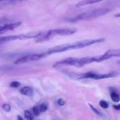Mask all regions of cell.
<instances>
[{"mask_svg":"<svg viewBox=\"0 0 120 120\" xmlns=\"http://www.w3.org/2000/svg\"><path fill=\"white\" fill-rule=\"evenodd\" d=\"M104 41V39L98 38L93 39L83 40V41H77V42H73V43L60 45L49 48L46 51V53L49 55H50L54 53L64 52L69 51V50L82 49V48L90 46L96 44V43H101V42H103Z\"/></svg>","mask_w":120,"mask_h":120,"instance_id":"6da1fadb","label":"cell"},{"mask_svg":"<svg viewBox=\"0 0 120 120\" xmlns=\"http://www.w3.org/2000/svg\"><path fill=\"white\" fill-rule=\"evenodd\" d=\"M94 62H101L100 57L99 56H86L83 57H70L64 59L62 60L58 61L53 64L54 68H57L62 66H71L77 68H82L87 64Z\"/></svg>","mask_w":120,"mask_h":120,"instance_id":"7a4b0ae2","label":"cell"},{"mask_svg":"<svg viewBox=\"0 0 120 120\" xmlns=\"http://www.w3.org/2000/svg\"><path fill=\"white\" fill-rule=\"evenodd\" d=\"M110 9L106 8H100L98 9L88 11L84 12L80 14L73 17L66 19L65 21L70 23H75L81 21H88V20L94 19L100 16H104L110 12Z\"/></svg>","mask_w":120,"mask_h":120,"instance_id":"3957f363","label":"cell"},{"mask_svg":"<svg viewBox=\"0 0 120 120\" xmlns=\"http://www.w3.org/2000/svg\"><path fill=\"white\" fill-rule=\"evenodd\" d=\"M77 30L76 29H68V28H60V29H51L47 32L46 34L40 35L36 38V43H41V42L48 41L52 39L57 35L60 36H68L75 34Z\"/></svg>","mask_w":120,"mask_h":120,"instance_id":"277c9868","label":"cell"},{"mask_svg":"<svg viewBox=\"0 0 120 120\" xmlns=\"http://www.w3.org/2000/svg\"><path fill=\"white\" fill-rule=\"evenodd\" d=\"M118 75V73L117 71H111L107 73H98L94 71H89L84 73L80 75H75L71 77L76 80L82 79H93V80H103L106 79L112 78L116 77Z\"/></svg>","mask_w":120,"mask_h":120,"instance_id":"5b68a950","label":"cell"},{"mask_svg":"<svg viewBox=\"0 0 120 120\" xmlns=\"http://www.w3.org/2000/svg\"><path fill=\"white\" fill-rule=\"evenodd\" d=\"M42 32H34L27 34H18V35H10L7 36H1L0 37V45L5 44L11 41H16V40H25L29 39L32 38H37L38 37L42 35Z\"/></svg>","mask_w":120,"mask_h":120,"instance_id":"8992f818","label":"cell"},{"mask_svg":"<svg viewBox=\"0 0 120 120\" xmlns=\"http://www.w3.org/2000/svg\"><path fill=\"white\" fill-rule=\"evenodd\" d=\"M49 56L46 52L43 53H32L29 54V55H25L22 57L18 58L14 62V63L16 64H23L26 63H29V62H35V61L39 60L44 59L45 57Z\"/></svg>","mask_w":120,"mask_h":120,"instance_id":"52a82bcc","label":"cell"},{"mask_svg":"<svg viewBox=\"0 0 120 120\" xmlns=\"http://www.w3.org/2000/svg\"><path fill=\"white\" fill-rule=\"evenodd\" d=\"M112 57H120V48L119 49H109L104 54L100 55L101 61L107 60Z\"/></svg>","mask_w":120,"mask_h":120,"instance_id":"ba28073f","label":"cell"},{"mask_svg":"<svg viewBox=\"0 0 120 120\" xmlns=\"http://www.w3.org/2000/svg\"><path fill=\"white\" fill-rule=\"evenodd\" d=\"M21 24H22V22L20 21L19 22L5 23L3 25L0 26V35L4 34L9 30H14V29L18 28L20 25H21Z\"/></svg>","mask_w":120,"mask_h":120,"instance_id":"9c48e42d","label":"cell"},{"mask_svg":"<svg viewBox=\"0 0 120 120\" xmlns=\"http://www.w3.org/2000/svg\"><path fill=\"white\" fill-rule=\"evenodd\" d=\"M20 93L26 96H32L34 94V89L29 86H25L21 88L19 90Z\"/></svg>","mask_w":120,"mask_h":120,"instance_id":"30bf717a","label":"cell"},{"mask_svg":"<svg viewBox=\"0 0 120 120\" xmlns=\"http://www.w3.org/2000/svg\"><path fill=\"white\" fill-rule=\"evenodd\" d=\"M100 1H101V0H82V1L77 3V4L76 5V7L77 8H79V7H83V6L96 4L97 2H100Z\"/></svg>","mask_w":120,"mask_h":120,"instance_id":"8fae6325","label":"cell"},{"mask_svg":"<svg viewBox=\"0 0 120 120\" xmlns=\"http://www.w3.org/2000/svg\"><path fill=\"white\" fill-rule=\"evenodd\" d=\"M110 97L111 99L112 100V101L114 103H118L120 101V96L117 91L111 90V93H110Z\"/></svg>","mask_w":120,"mask_h":120,"instance_id":"7c38bea8","label":"cell"},{"mask_svg":"<svg viewBox=\"0 0 120 120\" xmlns=\"http://www.w3.org/2000/svg\"><path fill=\"white\" fill-rule=\"evenodd\" d=\"M24 117L25 119L28 120H32L34 118V115L29 111L25 110L24 111Z\"/></svg>","mask_w":120,"mask_h":120,"instance_id":"4fadbf2b","label":"cell"},{"mask_svg":"<svg viewBox=\"0 0 120 120\" xmlns=\"http://www.w3.org/2000/svg\"><path fill=\"white\" fill-rule=\"evenodd\" d=\"M39 108L40 111H41V112H45L48 110V105H47L46 103H42V104L39 106Z\"/></svg>","mask_w":120,"mask_h":120,"instance_id":"5bb4252c","label":"cell"},{"mask_svg":"<svg viewBox=\"0 0 120 120\" xmlns=\"http://www.w3.org/2000/svg\"><path fill=\"white\" fill-rule=\"evenodd\" d=\"M100 106L104 109H107L109 107V104L107 101L105 100H101L99 102Z\"/></svg>","mask_w":120,"mask_h":120,"instance_id":"9a60e30c","label":"cell"},{"mask_svg":"<svg viewBox=\"0 0 120 120\" xmlns=\"http://www.w3.org/2000/svg\"><path fill=\"white\" fill-rule=\"evenodd\" d=\"M89 105H90V109H91V110H92V111H93V112H94L96 114H97V116H100V117H103V114H102L100 111H98V110H97V109H96V108L93 106V105H91V104H89Z\"/></svg>","mask_w":120,"mask_h":120,"instance_id":"2e32d148","label":"cell"},{"mask_svg":"<svg viewBox=\"0 0 120 120\" xmlns=\"http://www.w3.org/2000/svg\"><path fill=\"white\" fill-rule=\"evenodd\" d=\"M32 112L33 114L35 116H39L40 113H41V111H40L39 108V106H34L32 109Z\"/></svg>","mask_w":120,"mask_h":120,"instance_id":"e0dca14e","label":"cell"},{"mask_svg":"<svg viewBox=\"0 0 120 120\" xmlns=\"http://www.w3.org/2000/svg\"><path fill=\"white\" fill-rule=\"evenodd\" d=\"M21 86V83L18 81H14L9 84V86L12 88H18Z\"/></svg>","mask_w":120,"mask_h":120,"instance_id":"ac0fdd59","label":"cell"},{"mask_svg":"<svg viewBox=\"0 0 120 120\" xmlns=\"http://www.w3.org/2000/svg\"><path fill=\"white\" fill-rule=\"evenodd\" d=\"M2 109L4 111H5L6 112H9L11 111V107L10 105L8 104H4L2 106Z\"/></svg>","mask_w":120,"mask_h":120,"instance_id":"d6986e66","label":"cell"},{"mask_svg":"<svg viewBox=\"0 0 120 120\" xmlns=\"http://www.w3.org/2000/svg\"><path fill=\"white\" fill-rule=\"evenodd\" d=\"M56 103L59 106H63L65 104V101L63 99V98H59L57 101H56Z\"/></svg>","mask_w":120,"mask_h":120,"instance_id":"ffe728a7","label":"cell"},{"mask_svg":"<svg viewBox=\"0 0 120 120\" xmlns=\"http://www.w3.org/2000/svg\"><path fill=\"white\" fill-rule=\"evenodd\" d=\"M113 108L116 110H120V104H118V105H113Z\"/></svg>","mask_w":120,"mask_h":120,"instance_id":"44dd1931","label":"cell"},{"mask_svg":"<svg viewBox=\"0 0 120 120\" xmlns=\"http://www.w3.org/2000/svg\"><path fill=\"white\" fill-rule=\"evenodd\" d=\"M7 21V19H6L5 18H0V24L2 23H4L5 22Z\"/></svg>","mask_w":120,"mask_h":120,"instance_id":"7402d4cb","label":"cell"},{"mask_svg":"<svg viewBox=\"0 0 120 120\" xmlns=\"http://www.w3.org/2000/svg\"><path fill=\"white\" fill-rule=\"evenodd\" d=\"M11 1H18V2H20V1H26V0H11Z\"/></svg>","mask_w":120,"mask_h":120,"instance_id":"603a6c76","label":"cell"},{"mask_svg":"<svg viewBox=\"0 0 120 120\" xmlns=\"http://www.w3.org/2000/svg\"><path fill=\"white\" fill-rule=\"evenodd\" d=\"M116 17H117V18H120V14H116V15H114Z\"/></svg>","mask_w":120,"mask_h":120,"instance_id":"cb8c5ba5","label":"cell"},{"mask_svg":"<svg viewBox=\"0 0 120 120\" xmlns=\"http://www.w3.org/2000/svg\"><path fill=\"white\" fill-rule=\"evenodd\" d=\"M18 119H21V120H22V118H21V117H20L19 116H18Z\"/></svg>","mask_w":120,"mask_h":120,"instance_id":"d4e9b609","label":"cell"},{"mask_svg":"<svg viewBox=\"0 0 120 120\" xmlns=\"http://www.w3.org/2000/svg\"><path fill=\"white\" fill-rule=\"evenodd\" d=\"M8 1V0H0V2H2V1Z\"/></svg>","mask_w":120,"mask_h":120,"instance_id":"484cf974","label":"cell"},{"mask_svg":"<svg viewBox=\"0 0 120 120\" xmlns=\"http://www.w3.org/2000/svg\"><path fill=\"white\" fill-rule=\"evenodd\" d=\"M101 1H103V0H101Z\"/></svg>","mask_w":120,"mask_h":120,"instance_id":"4316f807","label":"cell"}]
</instances>
